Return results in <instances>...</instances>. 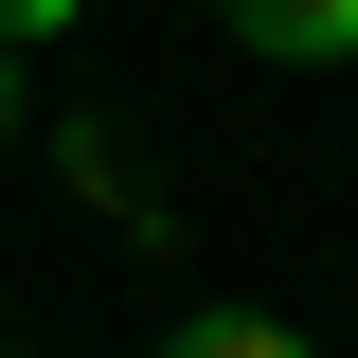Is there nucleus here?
I'll use <instances>...</instances> for the list:
<instances>
[{"mask_svg":"<svg viewBox=\"0 0 358 358\" xmlns=\"http://www.w3.org/2000/svg\"><path fill=\"white\" fill-rule=\"evenodd\" d=\"M0 143H18V72H0Z\"/></svg>","mask_w":358,"mask_h":358,"instance_id":"20e7f679","label":"nucleus"},{"mask_svg":"<svg viewBox=\"0 0 358 358\" xmlns=\"http://www.w3.org/2000/svg\"><path fill=\"white\" fill-rule=\"evenodd\" d=\"M162 358H305V341H287V322H251V305H215V322H179Z\"/></svg>","mask_w":358,"mask_h":358,"instance_id":"f03ea898","label":"nucleus"},{"mask_svg":"<svg viewBox=\"0 0 358 358\" xmlns=\"http://www.w3.org/2000/svg\"><path fill=\"white\" fill-rule=\"evenodd\" d=\"M215 18L251 54H287V72H341V54H358V0H215Z\"/></svg>","mask_w":358,"mask_h":358,"instance_id":"f257e3e1","label":"nucleus"},{"mask_svg":"<svg viewBox=\"0 0 358 358\" xmlns=\"http://www.w3.org/2000/svg\"><path fill=\"white\" fill-rule=\"evenodd\" d=\"M54 18H72V0H0V36H54Z\"/></svg>","mask_w":358,"mask_h":358,"instance_id":"7ed1b4c3","label":"nucleus"}]
</instances>
